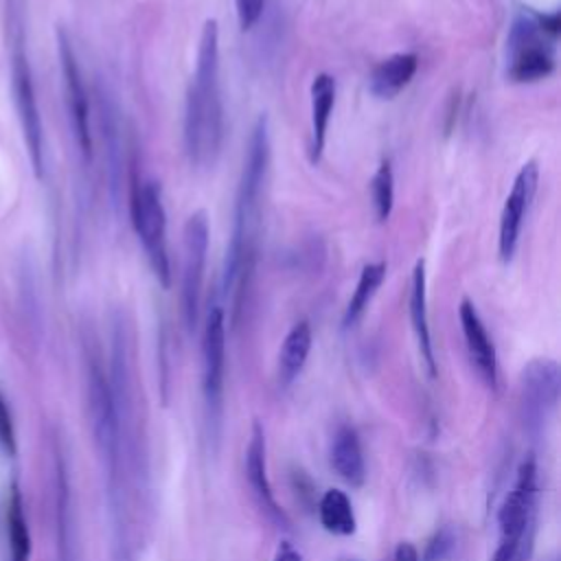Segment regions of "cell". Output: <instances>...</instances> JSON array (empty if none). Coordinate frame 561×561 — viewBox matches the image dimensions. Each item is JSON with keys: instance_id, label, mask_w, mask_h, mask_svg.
<instances>
[{"instance_id": "8fae6325", "label": "cell", "mask_w": 561, "mask_h": 561, "mask_svg": "<svg viewBox=\"0 0 561 561\" xmlns=\"http://www.w3.org/2000/svg\"><path fill=\"white\" fill-rule=\"evenodd\" d=\"M57 50H59V66L66 88V101L70 112V125L75 134V142L85 162L92 160V129H90V101L88 90L81 77V68L72 48L70 37L64 28H57Z\"/></svg>"}, {"instance_id": "9a60e30c", "label": "cell", "mask_w": 561, "mask_h": 561, "mask_svg": "<svg viewBox=\"0 0 561 561\" xmlns=\"http://www.w3.org/2000/svg\"><path fill=\"white\" fill-rule=\"evenodd\" d=\"M337 83L329 72H318L309 85V103H311V134H309V162L318 164L322 160L327 147L329 121L335 107Z\"/></svg>"}, {"instance_id": "9c48e42d", "label": "cell", "mask_w": 561, "mask_h": 561, "mask_svg": "<svg viewBox=\"0 0 561 561\" xmlns=\"http://www.w3.org/2000/svg\"><path fill=\"white\" fill-rule=\"evenodd\" d=\"M11 83H13L15 110H18L20 127H22L24 142H26V149H28V158H31L35 175L39 178L42 171H44V127H42V116H39V107H37V96H35V85H33L28 57L22 48V39H18L13 44Z\"/></svg>"}, {"instance_id": "3957f363", "label": "cell", "mask_w": 561, "mask_h": 561, "mask_svg": "<svg viewBox=\"0 0 561 561\" xmlns=\"http://www.w3.org/2000/svg\"><path fill=\"white\" fill-rule=\"evenodd\" d=\"M559 33V11L541 13L533 7H522L508 26L506 77L515 83H535L548 79L557 68Z\"/></svg>"}, {"instance_id": "7c38bea8", "label": "cell", "mask_w": 561, "mask_h": 561, "mask_svg": "<svg viewBox=\"0 0 561 561\" xmlns=\"http://www.w3.org/2000/svg\"><path fill=\"white\" fill-rule=\"evenodd\" d=\"M245 478L256 504L267 515V519L287 528L289 519L280 508V504L276 502L270 478H267V443H265L263 425L259 421L252 423V432L245 447Z\"/></svg>"}, {"instance_id": "e0dca14e", "label": "cell", "mask_w": 561, "mask_h": 561, "mask_svg": "<svg viewBox=\"0 0 561 561\" xmlns=\"http://www.w3.org/2000/svg\"><path fill=\"white\" fill-rule=\"evenodd\" d=\"M329 458H331V467L346 484L362 486L366 482V462H364V451H362V443L355 427L340 425L335 430Z\"/></svg>"}, {"instance_id": "ba28073f", "label": "cell", "mask_w": 561, "mask_h": 561, "mask_svg": "<svg viewBox=\"0 0 561 561\" xmlns=\"http://www.w3.org/2000/svg\"><path fill=\"white\" fill-rule=\"evenodd\" d=\"M226 381V309L213 302L208 307L202 331V394L208 421L215 425L224 410Z\"/></svg>"}, {"instance_id": "7a4b0ae2", "label": "cell", "mask_w": 561, "mask_h": 561, "mask_svg": "<svg viewBox=\"0 0 561 561\" xmlns=\"http://www.w3.org/2000/svg\"><path fill=\"white\" fill-rule=\"evenodd\" d=\"M224 99L219 81V26L208 18L199 33L195 68L184 103V151L193 167L208 169L224 145Z\"/></svg>"}, {"instance_id": "8992f818", "label": "cell", "mask_w": 561, "mask_h": 561, "mask_svg": "<svg viewBox=\"0 0 561 561\" xmlns=\"http://www.w3.org/2000/svg\"><path fill=\"white\" fill-rule=\"evenodd\" d=\"M208 217L204 210L193 213L182 230V316L188 331H195L199 320L202 287L206 276V256H208Z\"/></svg>"}, {"instance_id": "603a6c76", "label": "cell", "mask_w": 561, "mask_h": 561, "mask_svg": "<svg viewBox=\"0 0 561 561\" xmlns=\"http://www.w3.org/2000/svg\"><path fill=\"white\" fill-rule=\"evenodd\" d=\"M370 204H373L375 219L379 224H386L394 208V173H392V162L388 158L379 162V167L370 178Z\"/></svg>"}, {"instance_id": "d4e9b609", "label": "cell", "mask_w": 561, "mask_h": 561, "mask_svg": "<svg viewBox=\"0 0 561 561\" xmlns=\"http://www.w3.org/2000/svg\"><path fill=\"white\" fill-rule=\"evenodd\" d=\"M267 0H234V13L241 31H250L263 15Z\"/></svg>"}, {"instance_id": "484cf974", "label": "cell", "mask_w": 561, "mask_h": 561, "mask_svg": "<svg viewBox=\"0 0 561 561\" xmlns=\"http://www.w3.org/2000/svg\"><path fill=\"white\" fill-rule=\"evenodd\" d=\"M0 447L7 456H15V430H13V419L11 410L7 405V399L0 392Z\"/></svg>"}, {"instance_id": "f1b7e54d", "label": "cell", "mask_w": 561, "mask_h": 561, "mask_svg": "<svg viewBox=\"0 0 561 561\" xmlns=\"http://www.w3.org/2000/svg\"><path fill=\"white\" fill-rule=\"evenodd\" d=\"M342 561H357V559H342Z\"/></svg>"}, {"instance_id": "52a82bcc", "label": "cell", "mask_w": 561, "mask_h": 561, "mask_svg": "<svg viewBox=\"0 0 561 561\" xmlns=\"http://www.w3.org/2000/svg\"><path fill=\"white\" fill-rule=\"evenodd\" d=\"M561 392V370L554 359L528 362L519 377V414L526 432L539 434L552 416Z\"/></svg>"}, {"instance_id": "7402d4cb", "label": "cell", "mask_w": 561, "mask_h": 561, "mask_svg": "<svg viewBox=\"0 0 561 561\" xmlns=\"http://www.w3.org/2000/svg\"><path fill=\"white\" fill-rule=\"evenodd\" d=\"M318 519L331 535L348 537L357 530L355 511L351 497L342 489H327L318 502Z\"/></svg>"}, {"instance_id": "cb8c5ba5", "label": "cell", "mask_w": 561, "mask_h": 561, "mask_svg": "<svg viewBox=\"0 0 561 561\" xmlns=\"http://www.w3.org/2000/svg\"><path fill=\"white\" fill-rule=\"evenodd\" d=\"M456 546V533L451 526H440L434 530V535L427 539L425 552L423 557H419L421 561H445L449 557V552Z\"/></svg>"}, {"instance_id": "6da1fadb", "label": "cell", "mask_w": 561, "mask_h": 561, "mask_svg": "<svg viewBox=\"0 0 561 561\" xmlns=\"http://www.w3.org/2000/svg\"><path fill=\"white\" fill-rule=\"evenodd\" d=\"M270 167V123L265 114L252 125L243 167L234 193L232 232L226 248L224 274H221V298L230 311V320L237 322L254 278L261 241V215H263V188ZM224 307V309H226Z\"/></svg>"}, {"instance_id": "d6986e66", "label": "cell", "mask_w": 561, "mask_h": 561, "mask_svg": "<svg viewBox=\"0 0 561 561\" xmlns=\"http://www.w3.org/2000/svg\"><path fill=\"white\" fill-rule=\"evenodd\" d=\"M311 324L307 320H298L285 335L280 351H278V364H276V377L278 386L287 388L291 386L298 375L302 373L309 351H311Z\"/></svg>"}, {"instance_id": "83f0119b", "label": "cell", "mask_w": 561, "mask_h": 561, "mask_svg": "<svg viewBox=\"0 0 561 561\" xmlns=\"http://www.w3.org/2000/svg\"><path fill=\"white\" fill-rule=\"evenodd\" d=\"M272 561H302V554L289 541H283Z\"/></svg>"}, {"instance_id": "44dd1931", "label": "cell", "mask_w": 561, "mask_h": 561, "mask_svg": "<svg viewBox=\"0 0 561 561\" xmlns=\"http://www.w3.org/2000/svg\"><path fill=\"white\" fill-rule=\"evenodd\" d=\"M4 526H7V548L9 561H28L31 559V533L24 515V502L18 482L11 484L7 511H4Z\"/></svg>"}, {"instance_id": "4316f807", "label": "cell", "mask_w": 561, "mask_h": 561, "mask_svg": "<svg viewBox=\"0 0 561 561\" xmlns=\"http://www.w3.org/2000/svg\"><path fill=\"white\" fill-rule=\"evenodd\" d=\"M419 550L410 541H399L394 548V561H421Z\"/></svg>"}, {"instance_id": "5bb4252c", "label": "cell", "mask_w": 561, "mask_h": 561, "mask_svg": "<svg viewBox=\"0 0 561 561\" xmlns=\"http://www.w3.org/2000/svg\"><path fill=\"white\" fill-rule=\"evenodd\" d=\"M408 316L410 324L416 337L419 355L423 359V366L430 377H436V355L432 344V331H430V316H427V274H425V261H416L410 276V289H408Z\"/></svg>"}, {"instance_id": "30bf717a", "label": "cell", "mask_w": 561, "mask_h": 561, "mask_svg": "<svg viewBox=\"0 0 561 561\" xmlns=\"http://www.w3.org/2000/svg\"><path fill=\"white\" fill-rule=\"evenodd\" d=\"M537 184H539V167H537L535 160H528L515 173L511 191H508V195L504 199V206H502V213H500L497 256H500L502 263H511L515 252H517L524 219H526V215L530 210V204L535 199Z\"/></svg>"}, {"instance_id": "ac0fdd59", "label": "cell", "mask_w": 561, "mask_h": 561, "mask_svg": "<svg viewBox=\"0 0 561 561\" xmlns=\"http://www.w3.org/2000/svg\"><path fill=\"white\" fill-rule=\"evenodd\" d=\"M55 517H57V554L59 561H77L75 552V513L64 458H55Z\"/></svg>"}, {"instance_id": "2e32d148", "label": "cell", "mask_w": 561, "mask_h": 561, "mask_svg": "<svg viewBox=\"0 0 561 561\" xmlns=\"http://www.w3.org/2000/svg\"><path fill=\"white\" fill-rule=\"evenodd\" d=\"M419 70V57L414 53H394L381 59L368 77V90L375 99L390 101L399 96Z\"/></svg>"}, {"instance_id": "4fadbf2b", "label": "cell", "mask_w": 561, "mask_h": 561, "mask_svg": "<svg viewBox=\"0 0 561 561\" xmlns=\"http://www.w3.org/2000/svg\"><path fill=\"white\" fill-rule=\"evenodd\" d=\"M458 320L460 331L465 337V346L469 353V359L473 368L478 370L480 379L486 383V388H497V353L495 344L476 309V305L469 298H462L458 305Z\"/></svg>"}, {"instance_id": "5b68a950", "label": "cell", "mask_w": 561, "mask_h": 561, "mask_svg": "<svg viewBox=\"0 0 561 561\" xmlns=\"http://www.w3.org/2000/svg\"><path fill=\"white\" fill-rule=\"evenodd\" d=\"M129 217L138 241L147 254L156 280L169 289L171 287V259L167 243V210L162 204V191L156 180L131 178L129 186Z\"/></svg>"}, {"instance_id": "ffe728a7", "label": "cell", "mask_w": 561, "mask_h": 561, "mask_svg": "<svg viewBox=\"0 0 561 561\" xmlns=\"http://www.w3.org/2000/svg\"><path fill=\"white\" fill-rule=\"evenodd\" d=\"M386 263L383 261H375V263H366L357 276V283H355V289L344 307V313H342V327L344 329H351L355 327L362 316L366 313L370 300L375 298V294L379 291L381 283L386 280Z\"/></svg>"}, {"instance_id": "277c9868", "label": "cell", "mask_w": 561, "mask_h": 561, "mask_svg": "<svg viewBox=\"0 0 561 561\" xmlns=\"http://www.w3.org/2000/svg\"><path fill=\"white\" fill-rule=\"evenodd\" d=\"M539 506V476L535 454L528 451L517 465L511 491L504 495L497 508V543L515 550L517 561H528L533 554V541L537 530Z\"/></svg>"}]
</instances>
